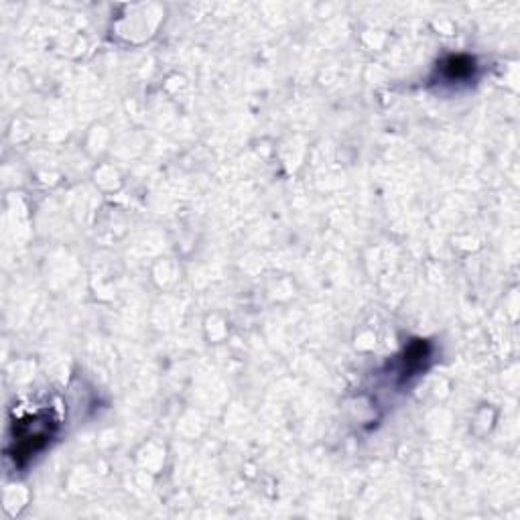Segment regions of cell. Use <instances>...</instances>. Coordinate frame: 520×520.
<instances>
[{"instance_id":"6da1fadb","label":"cell","mask_w":520,"mask_h":520,"mask_svg":"<svg viewBox=\"0 0 520 520\" xmlns=\"http://www.w3.org/2000/svg\"><path fill=\"white\" fill-rule=\"evenodd\" d=\"M473 59L471 58H449L445 61V65H443V69H445V75H447V79H463V77H467L471 71H473Z\"/></svg>"}]
</instances>
